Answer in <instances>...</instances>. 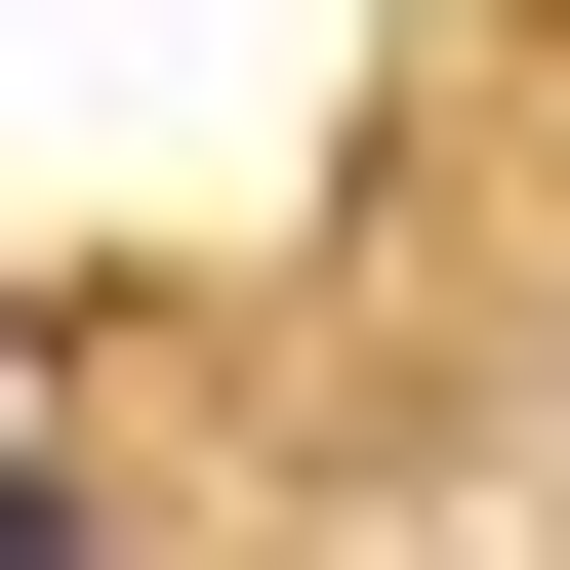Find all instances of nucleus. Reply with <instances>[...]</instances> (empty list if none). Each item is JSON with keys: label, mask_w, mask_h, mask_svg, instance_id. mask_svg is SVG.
Segmentation results:
<instances>
[{"label": "nucleus", "mask_w": 570, "mask_h": 570, "mask_svg": "<svg viewBox=\"0 0 570 570\" xmlns=\"http://www.w3.org/2000/svg\"><path fill=\"white\" fill-rule=\"evenodd\" d=\"M0 570H82V489H0Z\"/></svg>", "instance_id": "nucleus-1"}]
</instances>
